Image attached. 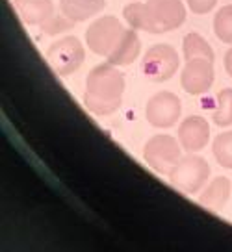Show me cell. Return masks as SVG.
Instances as JSON below:
<instances>
[{
  "instance_id": "obj_1",
  "label": "cell",
  "mask_w": 232,
  "mask_h": 252,
  "mask_svg": "<svg viewBox=\"0 0 232 252\" xmlns=\"http://www.w3.org/2000/svg\"><path fill=\"white\" fill-rule=\"evenodd\" d=\"M125 93V74L110 62L91 69L86 82L84 104L95 115H110L119 110Z\"/></svg>"
},
{
  "instance_id": "obj_2",
  "label": "cell",
  "mask_w": 232,
  "mask_h": 252,
  "mask_svg": "<svg viewBox=\"0 0 232 252\" xmlns=\"http://www.w3.org/2000/svg\"><path fill=\"white\" fill-rule=\"evenodd\" d=\"M210 176V165L204 158L190 152L188 156L180 158L176 165L169 171V180L178 189L186 193H197Z\"/></svg>"
},
{
  "instance_id": "obj_3",
  "label": "cell",
  "mask_w": 232,
  "mask_h": 252,
  "mask_svg": "<svg viewBox=\"0 0 232 252\" xmlns=\"http://www.w3.org/2000/svg\"><path fill=\"white\" fill-rule=\"evenodd\" d=\"M178 52L171 45L160 43L145 52L141 60V72L151 82H167L178 71Z\"/></svg>"
},
{
  "instance_id": "obj_4",
  "label": "cell",
  "mask_w": 232,
  "mask_h": 252,
  "mask_svg": "<svg viewBox=\"0 0 232 252\" xmlns=\"http://www.w3.org/2000/svg\"><path fill=\"white\" fill-rule=\"evenodd\" d=\"M180 158H182L180 145L173 135H152L151 139L145 143L143 159L147 161V165L154 169L156 173L169 174V171L176 165V161Z\"/></svg>"
},
{
  "instance_id": "obj_5",
  "label": "cell",
  "mask_w": 232,
  "mask_h": 252,
  "mask_svg": "<svg viewBox=\"0 0 232 252\" xmlns=\"http://www.w3.org/2000/svg\"><path fill=\"white\" fill-rule=\"evenodd\" d=\"M47 58L58 74L69 76L82 67V63L86 60V52H84L80 39H76L74 35H67V37L54 41L48 47Z\"/></svg>"
},
{
  "instance_id": "obj_6",
  "label": "cell",
  "mask_w": 232,
  "mask_h": 252,
  "mask_svg": "<svg viewBox=\"0 0 232 252\" xmlns=\"http://www.w3.org/2000/svg\"><path fill=\"white\" fill-rule=\"evenodd\" d=\"M123 24L119 19L113 15L99 17L97 21L89 24L86 32V43L91 48V52L97 56H108L115 45L119 43L121 33H123Z\"/></svg>"
},
{
  "instance_id": "obj_7",
  "label": "cell",
  "mask_w": 232,
  "mask_h": 252,
  "mask_svg": "<svg viewBox=\"0 0 232 252\" xmlns=\"http://www.w3.org/2000/svg\"><path fill=\"white\" fill-rule=\"evenodd\" d=\"M214 62L206 58L186 60V65L180 76V86L188 94L199 96L208 91L214 84Z\"/></svg>"
},
{
  "instance_id": "obj_8",
  "label": "cell",
  "mask_w": 232,
  "mask_h": 252,
  "mask_svg": "<svg viewBox=\"0 0 232 252\" xmlns=\"http://www.w3.org/2000/svg\"><path fill=\"white\" fill-rule=\"evenodd\" d=\"M180 98L175 93L160 91L149 98L145 115L147 121L156 128H171L180 119Z\"/></svg>"
},
{
  "instance_id": "obj_9",
  "label": "cell",
  "mask_w": 232,
  "mask_h": 252,
  "mask_svg": "<svg viewBox=\"0 0 232 252\" xmlns=\"http://www.w3.org/2000/svg\"><path fill=\"white\" fill-rule=\"evenodd\" d=\"M178 141L186 152L202 150L210 141V125L206 119L192 115L178 126Z\"/></svg>"
},
{
  "instance_id": "obj_10",
  "label": "cell",
  "mask_w": 232,
  "mask_h": 252,
  "mask_svg": "<svg viewBox=\"0 0 232 252\" xmlns=\"http://www.w3.org/2000/svg\"><path fill=\"white\" fill-rule=\"evenodd\" d=\"M149 8L154 13L158 33L176 30L186 21V8L182 0H147Z\"/></svg>"
},
{
  "instance_id": "obj_11",
  "label": "cell",
  "mask_w": 232,
  "mask_h": 252,
  "mask_svg": "<svg viewBox=\"0 0 232 252\" xmlns=\"http://www.w3.org/2000/svg\"><path fill=\"white\" fill-rule=\"evenodd\" d=\"M141 50V41L137 37V33L134 28H125L121 33L119 43L115 45L110 54L106 56V60L112 63V65H130L137 60Z\"/></svg>"
},
{
  "instance_id": "obj_12",
  "label": "cell",
  "mask_w": 232,
  "mask_h": 252,
  "mask_svg": "<svg viewBox=\"0 0 232 252\" xmlns=\"http://www.w3.org/2000/svg\"><path fill=\"white\" fill-rule=\"evenodd\" d=\"M15 6L26 24L43 26L54 17L52 0H15Z\"/></svg>"
},
{
  "instance_id": "obj_13",
  "label": "cell",
  "mask_w": 232,
  "mask_h": 252,
  "mask_svg": "<svg viewBox=\"0 0 232 252\" xmlns=\"http://www.w3.org/2000/svg\"><path fill=\"white\" fill-rule=\"evenodd\" d=\"M123 15H125V21L130 24V28L149 32V33H158V24H156L154 13H152V9L149 8L147 2L128 4L123 11Z\"/></svg>"
},
{
  "instance_id": "obj_14",
  "label": "cell",
  "mask_w": 232,
  "mask_h": 252,
  "mask_svg": "<svg viewBox=\"0 0 232 252\" xmlns=\"http://www.w3.org/2000/svg\"><path fill=\"white\" fill-rule=\"evenodd\" d=\"M60 8L72 23H84L104 8V0H60Z\"/></svg>"
},
{
  "instance_id": "obj_15",
  "label": "cell",
  "mask_w": 232,
  "mask_h": 252,
  "mask_svg": "<svg viewBox=\"0 0 232 252\" xmlns=\"http://www.w3.org/2000/svg\"><path fill=\"white\" fill-rule=\"evenodd\" d=\"M231 197V182L225 176H217L208 188L199 195V202L210 210H221Z\"/></svg>"
},
{
  "instance_id": "obj_16",
  "label": "cell",
  "mask_w": 232,
  "mask_h": 252,
  "mask_svg": "<svg viewBox=\"0 0 232 252\" xmlns=\"http://www.w3.org/2000/svg\"><path fill=\"white\" fill-rule=\"evenodd\" d=\"M193 58H206L214 62V50L208 45V41L195 32L184 37V60H193Z\"/></svg>"
},
{
  "instance_id": "obj_17",
  "label": "cell",
  "mask_w": 232,
  "mask_h": 252,
  "mask_svg": "<svg viewBox=\"0 0 232 252\" xmlns=\"http://www.w3.org/2000/svg\"><path fill=\"white\" fill-rule=\"evenodd\" d=\"M212 121L217 126L232 125V89H221L216 98V110L212 113Z\"/></svg>"
},
{
  "instance_id": "obj_18",
  "label": "cell",
  "mask_w": 232,
  "mask_h": 252,
  "mask_svg": "<svg viewBox=\"0 0 232 252\" xmlns=\"http://www.w3.org/2000/svg\"><path fill=\"white\" fill-rule=\"evenodd\" d=\"M212 150L219 165L225 169H232V130L216 135V139L212 143Z\"/></svg>"
},
{
  "instance_id": "obj_19",
  "label": "cell",
  "mask_w": 232,
  "mask_h": 252,
  "mask_svg": "<svg viewBox=\"0 0 232 252\" xmlns=\"http://www.w3.org/2000/svg\"><path fill=\"white\" fill-rule=\"evenodd\" d=\"M214 32L223 43L232 45V4L217 11L214 19Z\"/></svg>"
},
{
  "instance_id": "obj_20",
  "label": "cell",
  "mask_w": 232,
  "mask_h": 252,
  "mask_svg": "<svg viewBox=\"0 0 232 252\" xmlns=\"http://www.w3.org/2000/svg\"><path fill=\"white\" fill-rule=\"evenodd\" d=\"M72 21L71 19H67V17H52L48 23H45L43 26H41V30L45 32V33H50V35H54V33H60V32L64 30H69V28H72Z\"/></svg>"
},
{
  "instance_id": "obj_21",
  "label": "cell",
  "mask_w": 232,
  "mask_h": 252,
  "mask_svg": "<svg viewBox=\"0 0 232 252\" xmlns=\"http://www.w3.org/2000/svg\"><path fill=\"white\" fill-rule=\"evenodd\" d=\"M186 2H188V6L193 13H199V15L212 11V8L217 4V0H186Z\"/></svg>"
},
{
  "instance_id": "obj_22",
  "label": "cell",
  "mask_w": 232,
  "mask_h": 252,
  "mask_svg": "<svg viewBox=\"0 0 232 252\" xmlns=\"http://www.w3.org/2000/svg\"><path fill=\"white\" fill-rule=\"evenodd\" d=\"M225 71H227L229 76H232V47L225 54Z\"/></svg>"
}]
</instances>
